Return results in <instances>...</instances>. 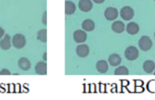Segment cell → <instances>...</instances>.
<instances>
[{"instance_id":"1","label":"cell","mask_w":155,"mask_h":100,"mask_svg":"<svg viewBox=\"0 0 155 100\" xmlns=\"http://www.w3.org/2000/svg\"><path fill=\"white\" fill-rule=\"evenodd\" d=\"M153 42L151 38L148 36H143L139 41V46L142 51L147 52L151 48Z\"/></svg>"},{"instance_id":"2","label":"cell","mask_w":155,"mask_h":100,"mask_svg":"<svg viewBox=\"0 0 155 100\" xmlns=\"http://www.w3.org/2000/svg\"><path fill=\"white\" fill-rule=\"evenodd\" d=\"M139 50L135 46H129L127 49L125 50L124 55L126 58L130 61H134L139 57Z\"/></svg>"},{"instance_id":"3","label":"cell","mask_w":155,"mask_h":100,"mask_svg":"<svg viewBox=\"0 0 155 100\" xmlns=\"http://www.w3.org/2000/svg\"><path fill=\"white\" fill-rule=\"evenodd\" d=\"M25 36L22 34H15L12 38V44L16 48H22L26 45Z\"/></svg>"},{"instance_id":"4","label":"cell","mask_w":155,"mask_h":100,"mask_svg":"<svg viewBox=\"0 0 155 100\" xmlns=\"http://www.w3.org/2000/svg\"><path fill=\"white\" fill-rule=\"evenodd\" d=\"M120 16L125 21H130L134 16V11L130 6H125L120 10Z\"/></svg>"},{"instance_id":"5","label":"cell","mask_w":155,"mask_h":100,"mask_svg":"<svg viewBox=\"0 0 155 100\" xmlns=\"http://www.w3.org/2000/svg\"><path fill=\"white\" fill-rule=\"evenodd\" d=\"M104 17L107 21H114L118 17L117 9L113 7H109L104 11Z\"/></svg>"},{"instance_id":"6","label":"cell","mask_w":155,"mask_h":100,"mask_svg":"<svg viewBox=\"0 0 155 100\" xmlns=\"http://www.w3.org/2000/svg\"><path fill=\"white\" fill-rule=\"evenodd\" d=\"M86 38H87V34L83 30H77L74 33V39L76 42L78 43L84 42L86 40Z\"/></svg>"},{"instance_id":"7","label":"cell","mask_w":155,"mask_h":100,"mask_svg":"<svg viewBox=\"0 0 155 100\" xmlns=\"http://www.w3.org/2000/svg\"><path fill=\"white\" fill-rule=\"evenodd\" d=\"M76 52L80 57L85 58L89 55V47L86 44H82L78 45L76 48Z\"/></svg>"},{"instance_id":"8","label":"cell","mask_w":155,"mask_h":100,"mask_svg":"<svg viewBox=\"0 0 155 100\" xmlns=\"http://www.w3.org/2000/svg\"><path fill=\"white\" fill-rule=\"evenodd\" d=\"M78 6L82 12H88L92 8V3L91 0H80Z\"/></svg>"},{"instance_id":"9","label":"cell","mask_w":155,"mask_h":100,"mask_svg":"<svg viewBox=\"0 0 155 100\" xmlns=\"http://www.w3.org/2000/svg\"><path fill=\"white\" fill-rule=\"evenodd\" d=\"M35 71L39 75H45L47 74V64L44 62H38L35 67Z\"/></svg>"},{"instance_id":"10","label":"cell","mask_w":155,"mask_h":100,"mask_svg":"<svg viewBox=\"0 0 155 100\" xmlns=\"http://www.w3.org/2000/svg\"><path fill=\"white\" fill-rule=\"evenodd\" d=\"M18 66L23 71H28L31 68V63L27 58H21L18 61Z\"/></svg>"},{"instance_id":"11","label":"cell","mask_w":155,"mask_h":100,"mask_svg":"<svg viewBox=\"0 0 155 100\" xmlns=\"http://www.w3.org/2000/svg\"><path fill=\"white\" fill-rule=\"evenodd\" d=\"M127 31L130 35L137 34L139 31V26L135 22L129 23L127 26Z\"/></svg>"},{"instance_id":"12","label":"cell","mask_w":155,"mask_h":100,"mask_svg":"<svg viewBox=\"0 0 155 100\" xmlns=\"http://www.w3.org/2000/svg\"><path fill=\"white\" fill-rule=\"evenodd\" d=\"M111 28L112 30L114 31L115 33H121L124 31V30H125V25H124V24L122 21H115V22H114V24H112Z\"/></svg>"},{"instance_id":"13","label":"cell","mask_w":155,"mask_h":100,"mask_svg":"<svg viewBox=\"0 0 155 100\" xmlns=\"http://www.w3.org/2000/svg\"><path fill=\"white\" fill-rule=\"evenodd\" d=\"M121 61H122L121 57L117 54H112L108 58V62L111 66L114 67L120 65V64L121 63Z\"/></svg>"},{"instance_id":"14","label":"cell","mask_w":155,"mask_h":100,"mask_svg":"<svg viewBox=\"0 0 155 100\" xmlns=\"http://www.w3.org/2000/svg\"><path fill=\"white\" fill-rule=\"evenodd\" d=\"M96 69L98 72L101 73V74H104L108 70V65L107 62L104 60L98 61L96 64Z\"/></svg>"},{"instance_id":"15","label":"cell","mask_w":155,"mask_h":100,"mask_svg":"<svg viewBox=\"0 0 155 100\" xmlns=\"http://www.w3.org/2000/svg\"><path fill=\"white\" fill-rule=\"evenodd\" d=\"M12 44H11V38L9 35L6 34L5 37L0 42V47L3 50H8L11 48Z\"/></svg>"},{"instance_id":"16","label":"cell","mask_w":155,"mask_h":100,"mask_svg":"<svg viewBox=\"0 0 155 100\" xmlns=\"http://www.w3.org/2000/svg\"><path fill=\"white\" fill-rule=\"evenodd\" d=\"M95 22L92 20L86 19L82 24V27L84 30L86 31H92L95 29Z\"/></svg>"},{"instance_id":"17","label":"cell","mask_w":155,"mask_h":100,"mask_svg":"<svg viewBox=\"0 0 155 100\" xmlns=\"http://www.w3.org/2000/svg\"><path fill=\"white\" fill-rule=\"evenodd\" d=\"M143 69L146 73H152L155 69V64L153 61L147 60L143 64Z\"/></svg>"},{"instance_id":"18","label":"cell","mask_w":155,"mask_h":100,"mask_svg":"<svg viewBox=\"0 0 155 100\" xmlns=\"http://www.w3.org/2000/svg\"><path fill=\"white\" fill-rule=\"evenodd\" d=\"M76 5L74 2L71 1L65 2V14L66 15H72L75 12Z\"/></svg>"},{"instance_id":"19","label":"cell","mask_w":155,"mask_h":100,"mask_svg":"<svg viewBox=\"0 0 155 100\" xmlns=\"http://www.w3.org/2000/svg\"><path fill=\"white\" fill-rule=\"evenodd\" d=\"M37 39L42 42H47V30L45 29L40 30L38 32Z\"/></svg>"},{"instance_id":"20","label":"cell","mask_w":155,"mask_h":100,"mask_svg":"<svg viewBox=\"0 0 155 100\" xmlns=\"http://www.w3.org/2000/svg\"><path fill=\"white\" fill-rule=\"evenodd\" d=\"M114 74L116 75H127L129 74V71L125 66H120L115 70Z\"/></svg>"},{"instance_id":"21","label":"cell","mask_w":155,"mask_h":100,"mask_svg":"<svg viewBox=\"0 0 155 100\" xmlns=\"http://www.w3.org/2000/svg\"><path fill=\"white\" fill-rule=\"evenodd\" d=\"M11 72L7 69H2L0 71V75H10Z\"/></svg>"},{"instance_id":"22","label":"cell","mask_w":155,"mask_h":100,"mask_svg":"<svg viewBox=\"0 0 155 100\" xmlns=\"http://www.w3.org/2000/svg\"><path fill=\"white\" fill-rule=\"evenodd\" d=\"M4 34H5V30H3L1 27H0V39H1L3 36H4Z\"/></svg>"},{"instance_id":"23","label":"cell","mask_w":155,"mask_h":100,"mask_svg":"<svg viewBox=\"0 0 155 100\" xmlns=\"http://www.w3.org/2000/svg\"><path fill=\"white\" fill-rule=\"evenodd\" d=\"M42 21H43L44 24H45V25H46V24H47V22H46V12H45V14H44L43 19H42Z\"/></svg>"},{"instance_id":"24","label":"cell","mask_w":155,"mask_h":100,"mask_svg":"<svg viewBox=\"0 0 155 100\" xmlns=\"http://www.w3.org/2000/svg\"><path fill=\"white\" fill-rule=\"evenodd\" d=\"M105 0H93L94 2L97 3V4H101V3H103Z\"/></svg>"},{"instance_id":"25","label":"cell","mask_w":155,"mask_h":100,"mask_svg":"<svg viewBox=\"0 0 155 100\" xmlns=\"http://www.w3.org/2000/svg\"><path fill=\"white\" fill-rule=\"evenodd\" d=\"M154 37H155V33H154Z\"/></svg>"},{"instance_id":"26","label":"cell","mask_w":155,"mask_h":100,"mask_svg":"<svg viewBox=\"0 0 155 100\" xmlns=\"http://www.w3.org/2000/svg\"><path fill=\"white\" fill-rule=\"evenodd\" d=\"M154 75H155V72H154Z\"/></svg>"},{"instance_id":"27","label":"cell","mask_w":155,"mask_h":100,"mask_svg":"<svg viewBox=\"0 0 155 100\" xmlns=\"http://www.w3.org/2000/svg\"><path fill=\"white\" fill-rule=\"evenodd\" d=\"M154 1H155V0H154Z\"/></svg>"}]
</instances>
